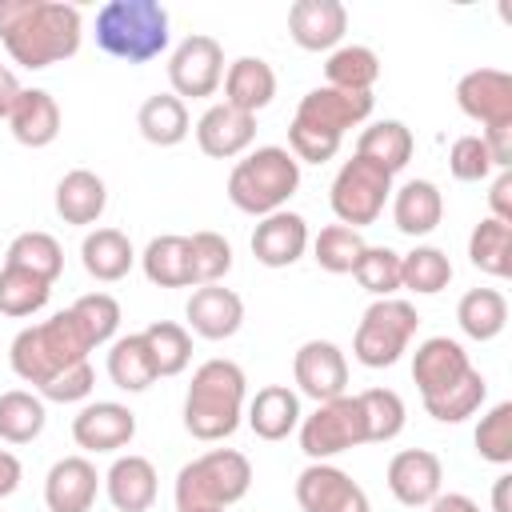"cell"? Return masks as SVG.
Instances as JSON below:
<instances>
[{"label":"cell","instance_id":"4fadbf2b","mask_svg":"<svg viewBox=\"0 0 512 512\" xmlns=\"http://www.w3.org/2000/svg\"><path fill=\"white\" fill-rule=\"evenodd\" d=\"M296 504L304 512H372L368 492L328 460H312L296 476Z\"/></svg>","mask_w":512,"mask_h":512},{"label":"cell","instance_id":"277c9868","mask_svg":"<svg viewBox=\"0 0 512 512\" xmlns=\"http://www.w3.org/2000/svg\"><path fill=\"white\" fill-rule=\"evenodd\" d=\"M172 40V16L160 0H108L96 12V48L124 64L156 60Z\"/></svg>","mask_w":512,"mask_h":512},{"label":"cell","instance_id":"8992f818","mask_svg":"<svg viewBox=\"0 0 512 512\" xmlns=\"http://www.w3.org/2000/svg\"><path fill=\"white\" fill-rule=\"evenodd\" d=\"M252 488V464L236 448H212L176 472V512H224Z\"/></svg>","mask_w":512,"mask_h":512},{"label":"cell","instance_id":"b9f144b4","mask_svg":"<svg viewBox=\"0 0 512 512\" xmlns=\"http://www.w3.org/2000/svg\"><path fill=\"white\" fill-rule=\"evenodd\" d=\"M144 340H148L156 376H180L192 364V336H188L184 324H176V320H152L144 328Z\"/></svg>","mask_w":512,"mask_h":512},{"label":"cell","instance_id":"3957f363","mask_svg":"<svg viewBox=\"0 0 512 512\" xmlns=\"http://www.w3.org/2000/svg\"><path fill=\"white\" fill-rule=\"evenodd\" d=\"M88 352H92V344L84 340L80 324H76L72 312L64 308V312H52V316L40 320V324L20 328V332L12 336L8 364H12V372H16L24 384H32V388L40 392V388H44L52 376H60L64 368L84 364Z\"/></svg>","mask_w":512,"mask_h":512},{"label":"cell","instance_id":"7402d4cb","mask_svg":"<svg viewBox=\"0 0 512 512\" xmlns=\"http://www.w3.org/2000/svg\"><path fill=\"white\" fill-rule=\"evenodd\" d=\"M464 372H472V360H468L464 344L452 340V336H428V340H420L416 352H412V380H416V388H420V400L444 392V388L456 384Z\"/></svg>","mask_w":512,"mask_h":512},{"label":"cell","instance_id":"db71d44e","mask_svg":"<svg viewBox=\"0 0 512 512\" xmlns=\"http://www.w3.org/2000/svg\"><path fill=\"white\" fill-rule=\"evenodd\" d=\"M20 480H24V464H20V456L8 452V448H0V500L12 496V492L20 488Z\"/></svg>","mask_w":512,"mask_h":512},{"label":"cell","instance_id":"44dd1931","mask_svg":"<svg viewBox=\"0 0 512 512\" xmlns=\"http://www.w3.org/2000/svg\"><path fill=\"white\" fill-rule=\"evenodd\" d=\"M184 316H188V328L196 336H204V340H228L244 324V300H240V292H232L224 284H200L188 296Z\"/></svg>","mask_w":512,"mask_h":512},{"label":"cell","instance_id":"11a10c76","mask_svg":"<svg viewBox=\"0 0 512 512\" xmlns=\"http://www.w3.org/2000/svg\"><path fill=\"white\" fill-rule=\"evenodd\" d=\"M20 92H24V84L16 80V72L0 64V120H8V116H12V108H16Z\"/></svg>","mask_w":512,"mask_h":512},{"label":"cell","instance_id":"ac0fdd59","mask_svg":"<svg viewBox=\"0 0 512 512\" xmlns=\"http://www.w3.org/2000/svg\"><path fill=\"white\" fill-rule=\"evenodd\" d=\"M348 32V8L340 0H296L288 8V36L304 52H332Z\"/></svg>","mask_w":512,"mask_h":512},{"label":"cell","instance_id":"6f0895ef","mask_svg":"<svg viewBox=\"0 0 512 512\" xmlns=\"http://www.w3.org/2000/svg\"><path fill=\"white\" fill-rule=\"evenodd\" d=\"M508 488H512V476L500 472V476L492 480V512H512V504H508Z\"/></svg>","mask_w":512,"mask_h":512},{"label":"cell","instance_id":"603a6c76","mask_svg":"<svg viewBox=\"0 0 512 512\" xmlns=\"http://www.w3.org/2000/svg\"><path fill=\"white\" fill-rule=\"evenodd\" d=\"M244 420H248V428L256 432V440H268V444L288 440V436L300 428V420H304V412H300V392L288 388V384H264V388H256V396L244 404Z\"/></svg>","mask_w":512,"mask_h":512},{"label":"cell","instance_id":"681fc988","mask_svg":"<svg viewBox=\"0 0 512 512\" xmlns=\"http://www.w3.org/2000/svg\"><path fill=\"white\" fill-rule=\"evenodd\" d=\"M448 172H452L460 184H480V180H488V176L496 172V164H492V152H488L484 136H476V132L456 136L452 148H448Z\"/></svg>","mask_w":512,"mask_h":512},{"label":"cell","instance_id":"8d00e7d4","mask_svg":"<svg viewBox=\"0 0 512 512\" xmlns=\"http://www.w3.org/2000/svg\"><path fill=\"white\" fill-rule=\"evenodd\" d=\"M48 424V408L36 392L8 388L0 392V440L4 444H32Z\"/></svg>","mask_w":512,"mask_h":512},{"label":"cell","instance_id":"e0dca14e","mask_svg":"<svg viewBox=\"0 0 512 512\" xmlns=\"http://www.w3.org/2000/svg\"><path fill=\"white\" fill-rule=\"evenodd\" d=\"M312 236H308V220L300 212H272L260 216V224L252 228V256L264 268H292L304 252H308Z\"/></svg>","mask_w":512,"mask_h":512},{"label":"cell","instance_id":"ab89813d","mask_svg":"<svg viewBox=\"0 0 512 512\" xmlns=\"http://www.w3.org/2000/svg\"><path fill=\"white\" fill-rule=\"evenodd\" d=\"M468 260H472V268L504 280L512 272V224L484 216L468 236Z\"/></svg>","mask_w":512,"mask_h":512},{"label":"cell","instance_id":"816d5d0a","mask_svg":"<svg viewBox=\"0 0 512 512\" xmlns=\"http://www.w3.org/2000/svg\"><path fill=\"white\" fill-rule=\"evenodd\" d=\"M288 152L300 160V164H324L340 152V140L336 136H324V132H312L304 124H288Z\"/></svg>","mask_w":512,"mask_h":512},{"label":"cell","instance_id":"d6986e66","mask_svg":"<svg viewBox=\"0 0 512 512\" xmlns=\"http://www.w3.org/2000/svg\"><path fill=\"white\" fill-rule=\"evenodd\" d=\"M104 476L88 456H60L44 476V504L48 512H92Z\"/></svg>","mask_w":512,"mask_h":512},{"label":"cell","instance_id":"5b68a950","mask_svg":"<svg viewBox=\"0 0 512 512\" xmlns=\"http://www.w3.org/2000/svg\"><path fill=\"white\" fill-rule=\"evenodd\" d=\"M296 188H300V160L280 144H264V148H248L232 164L224 192L240 212L272 216V212L288 208Z\"/></svg>","mask_w":512,"mask_h":512},{"label":"cell","instance_id":"e575fe53","mask_svg":"<svg viewBox=\"0 0 512 512\" xmlns=\"http://www.w3.org/2000/svg\"><path fill=\"white\" fill-rule=\"evenodd\" d=\"M380 80V56L368 44H340L324 60V84L344 92H372Z\"/></svg>","mask_w":512,"mask_h":512},{"label":"cell","instance_id":"7a4b0ae2","mask_svg":"<svg viewBox=\"0 0 512 512\" xmlns=\"http://www.w3.org/2000/svg\"><path fill=\"white\" fill-rule=\"evenodd\" d=\"M244 404H248L244 368L236 360L212 356L192 372V384L184 392V428L204 444L228 440L244 420Z\"/></svg>","mask_w":512,"mask_h":512},{"label":"cell","instance_id":"52a82bcc","mask_svg":"<svg viewBox=\"0 0 512 512\" xmlns=\"http://www.w3.org/2000/svg\"><path fill=\"white\" fill-rule=\"evenodd\" d=\"M420 328V312L416 304L400 300V296H384V300H372L356 324V336H352V356L364 364V368H392L412 336Z\"/></svg>","mask_w":512,"mask_h":512},{"label":"cell","instance_id":"f6af8a7d","mask_svg":"<svg viewBox=\"0 0 512 512\" xmlns=\"http://www.w3.org/2000/svg\"><path fill=\"white\" fill-rule=\"evenodd\" d=\"M68 312H72V320L80 324V332H84V340H88L92 348L112 344L116 332H120V300L108 296V292H88V296H80Z\"/></svg>","mask_w":512,"mask_h":512},{"label":"cell","instance_id":"f5cc1de1","mask_svg":"<svg viewBox=\"0 0 512 512\" xmlns=\"http://www.w3.org/2000/svg\"><path fill=\"white\" fill-rule=\"evenodd\" d=\"M488 212H492V220L512 224V168L496 172V180L488 188Z\"/></svg>","mask_w":512,"mask_h":512},{"label":"cell","instance_id":"d6a6232c","mask_svg":"<svg viewBox=\"0 0 512 512\" xmlns=\"http://www.w3.org/2000/svg\"><path fill=\"white\" fill-rule=\"evenodd\" d=\"M412 148H416V140H412V128H408L404 120H376V124H368V128L356 136V156L380 164V168L392 172V176H396L400 168H408Z\"/></svg>","mask_w":512,"mask_h":512},{"label":"cell","instance_id":"6da1fadb","mask_svg":"<svg viewBox=\"0 0 512 512\" xmlns=\"http://www.w3.org/2000/svg\"><path fill=\"white\" fill-rule=\"evenodd\" d=\"M84 16L64 0H0V44L12 64L40 72L80 52Z\"/></svg>","mask_w":512,"mask_h":512},{"label":"cell","instance_id":"c3c4849f","mask_svg":"<svg viewBox=\"0 0 512 512\" xmlns=\"http://www.w3.org/2000/svg\"><path fill=\"white\" fill-rule=\"evenodd\" d=\"M188 252H192V284H220L232 272V244L220 232H192L188 236Z\"/></svg>","mask_w":512,"mask_h":512},{"label":"cell","instance_id":"d590c367","mask_svg":"<svg viewBox=\"0 0 512 512\" xmlns=\"http://www.w3.org/2000/svg\"><path fill=\"white\" fill-rule=\"evenodd\" d=\"M452 284V260L436 244H416L400 256V288L416 296H436Z\"/></svg>","mask_w":512,"mask_h":512},{"label":"cell","instance_id":"cb8c5ba5","mask_svg":"<svg viewBox=\"0 0 512 512\" xmlns=\"http://www.w3.org/2000/svg\"><path fill=\"white\" fill-rule=\"evenodd\" d=\"M104 492H108V504L116 512H148L156 504V492H160V476H156V464L148 456H116L112 468L104 472Z\"/></svg>","mask_w":512,"mask_h":512},{"label":"cell","instance_id":"74e56055","mask_svg":"<svg viewBox=\"0 0 512 512\" xmlns=\"http://www.w3.org/2000/svg\"><path fill=\"white\" fill-rule=\"evenodd\" d=\"M484 400H488V380H484L480 368H472V372H464L456 384H448L444 392L424 396V412H428L432 420H440V424H460V420L476 416Z\"/></svg>","mask_w":512,"mask_h":512},{"label":"cell","instance_id":"8fae6325","mask_svg":"<svg viewBox=\"0 0 512 512\" xmlns=\"http://www.w3.org/2000/svg\"><path fill=\"white\" fill-rule=\"evenodd\" d=\"M372 108H376V96L372 92H344V88L320 84V88H312V92L300 96L292 120L304 124V128H312V132H324V136L344 140V132L356 128V124H364L372 116Z\"/></svg>","mask_w":512,"mask_h":512},{"label":"cell","instance_id":"f1b7e54d","mask_svg":"<svg viewBox=\"0 0 512 512\" xmlns=\"http://www.w3.org/2000/svg\"><path fill=\"white\" fill-rule=\"evenodd\" d=\"M80 264H84V272L92 280L116 284V280H124L132 272L136 248H132V240L120 228H92L84 236V244H80Z\"/></svg>","mask_w":512,"mask_h":512},{"label":"cell","instance_id":"7dc6e473","mask_svg":"<svg viewBox=\"0 0 512 512\" xmlns=\"http://www.w3.org/2000/svg\"><path fill=\"white\" fill-rule=\"evenodd\" d=\"M476 456L496 464V468H508L512 464V400H500L492 404L480 424H476Z\"/></svg>","mask_w":512,"mask_h":512},{"label":"cell","instance_id":"60d3db41","mask_svg":"<svg viewBox=\"0 0 512 512\" xmlns=\"http://www.w3.org/2000/svg\"><path fill=\"white\" fill-rule=\"evenodd\" d=\"M360 400V412H364V432H368V444H388L404 432L408 424V408L400 400V392L392 388H364L356 392Z\"/></svg>","mask_w":512,"mask_h":512},{"label":"cell","instance_id":"ee69618b","mask_svg":"<svg viewBox=\"0 0 512 512\" xmlns=\"http://www.w3.org/2000/svg\"><path fill=\"white\" fill-rule=\"evenodd\" d=\"M364 236L356 232V228H348V224H328V228H320L316 232V240H312V260L324 268V272H332V276H344V272H352L356 268V260L364 256Z\"/></svg>","mask_w":512,"mask_h":512},{"label":"cell","instance_id":"2e32d148","mask_svg":"<svg viewBox=\"0 0 512 512\" xmlns=\"http://www.w3.org/2000/svg\"><path fill=\"white\" fill-rule=\"evenodd\" d=\"M384 484L388 492L404 504V508H428L436 496H440V484H444V464L436 452L428 448H404L388 460V472H384Z\"/></svg>","mask_w":512,"mask_h":512},{"label":"cell","instance_id":"4316f807","mask_svg":"<svg viewBox=\"0 0 512 512\" xmlns=\"http://www.w3.org/2000/svg\"><path fill=\"white\" fill-rule=\"evenodd\" d=\"M60 124H64V116L48 88H24L8 116V128L24 148H48L60 136Z\"/></svg>","mask_w":512,"mask_h":512},{"label":"cell","instance_id":"f546056e","mask_svg":"<svg viewBox=\"0 0 512 512\" xmlns=\"http://www.w3.org/2000/svg\"><path fill=\"white\" fill-rule=\"evenodd\" d=\"M140 268H144L148 284H156V288H192V252H188V236H180V232L152 236L148 248L140 252Z\"/></svg>","mask_w":512,"mask_h":512},{"label":"cell","instance_id":"9a60e30c","mask_svg":"<svg viewBox=\"0 0 512 512\" xmlns=\"http://www.w3.org/2000/svg\"><path fill=\"white\" fill-rule=\"evenodd\" d=\"M72 440L84 452H120L136 440V412L120 400H88L72 416Z\"/></svg>","mask_w":512,"mask_h":512},{"label":"cell","instance_id":"ba28073f","mask_svg":"<svg viewBox=\"0 0 512 512\" xmlns=\"http://www.w3.org/2000/svg\"><path fill=\"white\" fill-rule=\"evenodd\" d=\"M388 200H392V172H384L380 164H372L364 156L344 160L340 172L332 176V188H328V204H332L336 224H348L356 232L376 224Z\"/></svg>","mask_w":512,"mask_h":512},{"label":"cell","instance_id":"1f68e13d","mask_svg":"<svg viewBox=\"0 0 512 512\" xmlns=\"http://www.w3.org/2000/svg\"><path fill=\"white\" fill-rule=\"evenodd\" d=\"M108 380L120 392H144L160 380L144 332H128V336H116L108 344Z\"/></svg>","mask_w":512,"mask_h":512},{"label":"cell","instance_id":"7bdbcfd3","mask_svg":"<svg viewBox=\"0 0 512 512\" xmlns=\"http://www.w3.org/2000/svg\"><path fill=\"white\" fill-rule=\"evenodd\" d=\"M52 296V284L24 272V268H12L4 264L0 268V312L12 316V320H24V316H36Z\"/></svg>","mask_w":512,"mask_h":512},{"label":"cell","instance_id":"4dcf8cb0","mask_svg":"<svg viewBox=\"0 0 512 512\" xmlns=\"http://www.w3.org/2000/svg\"><path fill=\"white\" fill-rule=\"evenodd\" d=\"M136 128H140V136H144L148 144H156V148H176L180 140H188L192 116H188V104H184L180 96L156 92V96H148V100L140 104Z\"/></svg>","mask_w":512,"mask_h":512},{"label":"cell","instance_id":"5bb4252c","mask_svg":"<svg viewBox=\"0 0 512 512\" xmlns=\"http://www.w3.org/2000/svg\"><path fill=\"white\" fill-rule=\"evenodd\" d=\"M292 380L300 396L324 404L348 392V360L332 340H304L292 356Z\"/></svg>","mask_w":512,"mask_h":512},{"label":"cell","instance_id":"30bf717a","mask_svg":"<svg viewBox=\"0 0 512 512\" xmlns=\"http://www.w3.org/2000/svg\"><path fill=\"white\" fill-rule=\"evenodd\" d=\"M168 84L180 100H208L224 84V48L208 32L184 36L168 56Z\"/></svg>","mask_w":512,"mask_h":512},{"label":"cell","instance_id":"bcb514c9","mask_svg":"<svg viewBox=\"0 0 512 512\" xmlns=\"http://www.w3.org/2000/svg\"><path fill=\"white\" fill-rule=\"evenodd\" d=\"M352 276H356V284H360L368 296H376V300L396 296V292H400V252L388 248V244H368L364 256L356 260Z\"/></svg>","mask_w":512,"mask_h":512},{"label":"cell","instance_id":"7c38bea8","mask_svg":"<svg viewBox=\"0 0 512 512\" xmlns=\"http://www.w3.org/2000/svg\"><path fill=\"white\" fill-rule=\"evenodd\" d=\"M456 104L484 132L512 128V76L504 68H472L456 80Z\"/></svg>","mask_w":512,"mask_h":512},{"label":"cell","instance_id":"9c48e42d","mask_svg":"<svg viewBox=\"0 0 512 512\" xmlns=\"http://www.w3.org/2000/svg\"><path fill=\"white\" fill-rule=\"evenodd\" d=\"M296 432H300V452L308 460H332V456H340L348 448L368 444L360 400L348 396V392L336 396V400L316 404V412H308Z\"/></svg>","mask_w":512,"mask_h":512},{"label":"cell","instance_id":"9f6ffc18","mask_svg":"<svg viewBox=\"0 0 512 512\" xmlns=\"http://www.w3.org/2000/svg\"><path fill=\"white\" fill-rule=\"evenodd\" d=\"M428 512H480V504L472 496H464V492H440L428 504Z\"/></svg>","mask_w":512,"mask_h":512},{"label":"cell","instance_id":"484cf974","mask_svg":"<svg viewBox=\"0 0 512 512\" xmlns=\"http://www.w3.org/2000/svg\"><path fill=\"white\" fill-rule=\"evenodd\" d=\"M276 100V72L260 56H236L224 68V104L256 116Z\"/></svg>","mask_w":512,"mask_h":512},{"label":"cell","instance_id":"836d02e7","mask_svg":"<svg viewBox=\"0 0 512 512\" xmlns=\"http://www.w3.org/2000/svg\"><path fill=\"white\" fill-rule=\"evenodd\" d=\"M456 324L468 340H496L508 328V300L496 288H468L456 304Z\"/></svg>","mask_w":512,"mask_h":512},{"label":"cell","instance_id":"f35d334b","mask_svg":"<svg viewBox=\"0 0 512 512\" xmlns=\"http://www.w3.org/2000/svg\"><path fill=\"white\" fill-rule=\"evenodd\" d=\"M4 264L24 268V272H32V276L56 284V276L64 272V248H60V240H56L52 232H20V236L8 244Z\"/></svg>","mask_w":512,"mask_h":512},{"label":"cell","instance_id":"d4e9b609","mask_svg":"<svg viewBox=\"0 0 512 512\" xmlns=\"http://www.w3.org/2000/svg\"><path fill=\"white\" fill-rule=\"evenodd\" d=\"M52 204H56V216H60L64 224L88 228V224H96V220L104 216V208H108V184H104L92 168H72V172L60 176Z\"/></svg>","mask_w":512,"mask_h":512},{"label":"cell","instance_id":"83f0119b","mask_svg":"<svg viewBox=\"0 0 512 512\" xmlns=\"http://www.w3.org/2000/svg\"><path fill=\"white\" fill-rule=\"evenodd\" d=\"M444 220V196L432 180H408L400 188H392V224L404 236H428L436 232Z\"/></svg>","mask_w":512,"mask_h":512},{"label":"cell","instance_id":"f907efd6","mask_svg":"<svg viewBox=\"0 0 512 512\" xmlns=\"http://www.w3.org/2000/svg\"><path fill=\"white\" fill-rule=\"evenodd\" d=\"M92 388H96V372H92V364L84 360V364L64 368L60 376H52V380L40 388V400H56V404H80V400H88V396H92Z\"/></svg>","mask_w":512,"mask_h":512},{"label":"cell","instance_id":"ffe728a7","mask_svg":"<svg viewBox=\"0 0 512 512\" xmlns=\"http://www.w3.org/2000/svg\"><path fill=\"white\" fill-rule=\"evenodd\" d=\"M252 140H256V116H248L224 100L204 108V116L196 120V144L212 160H236L252 148Z\"/></svg>","mask_w":512,"mask_h":512}]
</instances>
